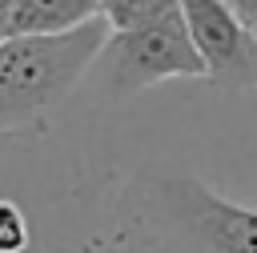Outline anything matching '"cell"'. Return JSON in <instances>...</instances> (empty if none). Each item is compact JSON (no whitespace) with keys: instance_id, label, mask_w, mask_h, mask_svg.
<instances>
[{"instance_id":"cell-3","label":"cell","mask_w":257,"mask_h":253,"mask_svg":"<svg viewBox=\"0 0 257 253\" xmlns=\"http://www.w3.org/2000/svg\"><path fill=\"white\" fill-rule=\"evenodd\" d=\"M189 40L217 88L241 92L257 84V32L245 28L221 0H177Z\"/></svg>"},{"instance_id":"cell-7","label":"cell","mask_w":257,"mask_h":253,"mask_svg":"<svg viewBox=\"0 0 257 253\" xmlns=\"http://www.w3.org/2000/svg\"><path fill=\"white\" fill-rule=\"evenodd\" d=\"M28 245V221L12 201H0V253H20Z\"/></svg>"},{"instance_id":"cell-6","label":"cell","mask_w":257,"mask_h":253,"mask_svg":"<svg viewBox=\"0 0 257 253\" xmlns=\"http://www.w3.org/2000/svg\"><path fill=\"white\" fill-rule=\"evenodd\" d=\"M177 0H100V16L108 20V28H137V24H149L165 12H173Z\"/></svg>"},{"instance_id":"cell-1","label":"cell","mask_w":257,"mask_h":253,"mask_svg":"<svg viewBox=\"0 0 257 253\" xmlns=\"http://www.w3.org/2000/svg\"><path fill=\"white\" fill-rule=\"evenodd\" d=\"M108 20L96 16L56 36H8L0 40V137L40 124L96 64Z\"/></svg>"},{"instance_id":"cell-9","label":"cell","mask_w":257,"mask_h":253,"mask_svg":"<svg viewBox=\"0 0 257 253\" xmlns=\"http://www.w3.org/2000/svg\"><path fill=\"white\" fill-rule=\"evenodd\" d=\"M12 36V0H0V40Z\"/></svg>"},{"instance_id":"cell-2","label":"cell","mask_w":257,"mask_h":253,"mask_svg":"<svg viewBox=\"0 0 257 253\" xmlns=\"http://www.w3.org/2000/svg\"><path fill=\"white\" fill-rule=\"evenodd\" d=\"M96 64H100L104 88L112 96H128V92L153 88V84L173 80V76H193V80L205 76V64L189 40L181 4L173 12L149 20V24L108 32Z\"/></svg>"},{"instance_id":"cell-5","label":"cell","mask_w":257,"mask_h":253,"mask_svg":"<svg viewBox=\"0 0 257 253\" xmlns=\"http://www.w3.org/2000/svg\"><path fill=\"white\" fill-rule=\"evenodd\" d=\"M100 16V0H12V36H56Z\"/></svg>"},{"instance_id":"cell-4","label":"cell","mask_w":257,"mask_h":253,"mask_svg":"<svg viewBox=\"0 0 257 253\" xmlns=\"http://www.w3.org/2000/svg\"><path fill=\"white\" fill-rule=\"evenodd\" d=\"M169 197L189 233L209 253H257V209L225 201L193 177H177L169 185Z\"/></svg>"},{"instance_id":"cell-8","label":"cell","mask_w":257,"mask_h":253,"mask_svg":"<svg viewBox=\"0 0 257 253\" xmlns=\"http://www.w3.org/2000/svg\"><path fill=\"white\" fill-rule=\"evenodd\" d=\"M221 4H229V8H233V16H237L245 28H253V32H257V0H221Z\"/></svg>"}]
</instances>
